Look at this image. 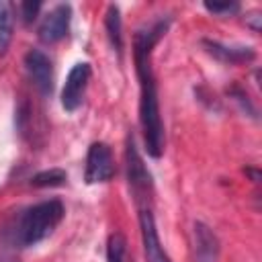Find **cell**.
<instances>
[{
    "instance_id": "obj_8",
    "label": "cell",
    "mask_w": 262,
    "mask_h": 262,
    "mask_svg": "<svg viewBox=\"0 0 262 262\" xmlns=\"http://www.w3.org/2000/svg\"><path fill=\"white\" fill-rule=\"evenodd\" d=\"M25 70L35 84V88L43 94L49 96L53 90V66L51 59L41 51V49H29L25 53Z\"/></svg>"
},
{
    "instance_id": "obj_4",
    "label": "cell",
    "mask_w": 262,
    "mask_h": 262,
    "mask_svg": "<svg viewBox=\"0 0 262 262\" xmlns=\"http://www.w3.org/2000/svg\"><path fill=\"white\" fill-rule=\"evenodd\" d=\"M90 76H92V68L88 61H78L72 66L61 88V106L66 113H76L82 106Z\"/></svg>"
},
{
    "instance_id": "obj_13",
    "label": "cell",
    "mask_w": 262,
    "mask_h": 262,
    "mask_svg": "<svg viewBox=\"0 0 262 262\" xmlns=\"http://www.w3.org/2000/svg\"><path fill=\"white\" fill-rule=\"evenodd\" d=\"M66 180H68L66 170H61V168H51V170L37 172V174L29 180V184L35 186V188H53V186H61Z\"/></svg>"
},
{
    "instance_id": "obj_15",
    "label": "cell",
    "mask_w": 262,
    "mask_h": 262,
    "mask_svg": "<svg viewBox=\"0 0 262 262\" xmlns=\"http://www.w3.org/2000/svg\"><path fill=\"white\" fill-rule=\"evenodd\" d=\"M207 12L217 14V16H231L239 12V4L237 2H205L203 4Z\"/></svg>"
},
{
    "instance_id": "obj_7",
    "label": "cell",
    "mask_w": 262,
    "mask_h": 262,
    "mask_svg": "<svg viewBox=\"0 0 262 262\" xmlns=\"http://www.w3.org/2000/svg\"><path fill=\"white\" fill-rule=\"evenodd\" d=\"M70 23H72V6L70 4H55L53 8H49L41 23H39V39L47 45L61 41L63 37H68L70 33Z\"/></svg>"
},
{
    "instance_id": "obj_11",
    "label": "cell",
    "mask_w": 262,
    "mask_h": 262,
    "mask_svg": "<svg viewBox=\"0 0 262 262\" xmlns=\"http://www.w3.org/2000/svg\"><path fill=\"white\" fill-rule=\"evenodd\" d=\"M104 29H106V35H108V41H111L113 49L117 53H121V49H123V20H121V10H119L117 4H111L106 8Z\"/></svg>"
},
{
    "instance_id": "obj_6",
    "label": "cell",
    "mask_w": 262,
    "mask_h": 262,
    "mask_svg": "<svg viewBox=\"0 0 262 262\" xmlns=\"http://www.w3.org/2000/svg\"><path fill=\"white\" fill-rule=\"evenodd\" d=\"M139 231H141V244H143V254L147 262H172L170 256L166 254L160 235H158V227H156V219L151 213V205H139Z\"/></svg>"
},
{
    "instance_id": "obj_2",
    "label": "cell",
    "mask_w": 262,
    "mask_h": 262,
    "mask_svg": "<svg viewBox=\"0 0 262 262\" xmlns=\"http://www.w3.org/2000/svg\"><path fill=\"white\" fill-rule=\"evenodd\" d=\"M66 215L63 203L57 199L35 203L20 211L12 225V242L18 248H31L47 239Z\"/></svg>"
},
{
    "instance_id": "obj_3",
    "label": "cell",
    "mask_w": 262,
    "mask_h": 262,
    "mask_svg": "<svg viewBox=\"0 0 262 262\" xmlns=\"http://www.w3.org/2000/svg\"><path fill=\"white\" fill-rule=\"evenodd\" d=\"M125 166H127V182H129V190L133 194L135 205H149V196H151V174L143 164V158L139 156L133 137L127 139V149H125Z\"/></svg>"
},
{
    "instance_id": "obj_10",
    "label": "cell",
    "mask_w": 262,
    "mask_h": 262,
    "mask_svg": "<svg viewBox=\"0 0 262 262\" xmlns=\"http://www.w3.org/2000/svg\"><path fill=\"white\" fill-rule=\"evenodd\" d=\"M194 252L199 262H217L219 258V239L213 229L201 221L194 223Z\"/></svg>"
},
{
    "instance_id": "obj_14",
    "label": "cell",
    "mask_w": 262,
    "mask_h": 262,
    "mask_svg": "<svg viewBox=\"0 0 262 262\" xmlns=\"http://www.w3.org/2000/svg\"><path fill=\"white\" fill-rule=\"evenodd\" d=\"M106 262H129L127 256V239L123 233H111L106 242Z\"/></svg>"
},
{
    "instance_id": "obj_1",
    "label": "cell",
    "mask_w": 262,
    "mask_h": 262,
    "mask_svg": "<svg viewBox=\"0 0 262 262\" xmlns=\"http://www.w3.org/2000/svg\"><path fill=\"white\" fill-rule=\"evenodd\" d=\"M170 23H172L170 16H160L137 29L133 37V61L139 82V125L143 133L145 151L154 160H158L164 154V123L160 115L158 82L151 66V55H154V47L168 33Z\"/></svg>"
},
{
    "instance_id": "obj_9",
    "label": "cell",
    "mask_w": 262,
    "mask_h": 262,
    "mask_svg": "<svg viewBox=\"0 0 262 262\" xmlns=\"http://www.w3.org/2000/svg\"><path fill=\"white\" fill-rule=\"evenodd\" d=\"M201 43H203L205 51L221 63H229V66L250 63L256 57V51L252 47H246V45H225V43H219L213 39H203Z\"/></svg>"
},
{
    "instance_id": "obj_5",
    "label": "cell",
    "mask_w": 262,
    "mask_h": 262,
    "mask_svg": "<svg viewBox=\"0 0 262 262\" xmlns=\"http://www.w3.org/2000/svg\"><path fill=\"white\" fill-rule=\"evenodd\" d=\"M113 176H115V160H113L111 147L104 141L90 143L88 154H86V166H84L86 184L108 182Z\"/></svg>"
},
{
    "instance_id": "obj_16",
    "label": "cell",
    "mask_w": 262,
    "mask_h": 262,
    "mask_svg": "<svg viewBox=\"0 0 262 262\" xmlns=\"http://www.w3.org/2000/svg\"><path fill=\"white\" fill-rule=\"evenodd\" d=\"M18 10H20V16L25 23H31L35 20L37 12L41 10V2H20L18 4Z\"/></svg>"
},
{
    "instance_id": "obj_12",
    "label": "cell",
    "mask_w": 262,
    "mask_h": 262,
    "mask_svg": "<svg viewBox=\"0 0 262 262\" xmlns=\"http://www.w3.org/2000/svg\"><path fill=\"white\" fill-rule=\"evenodd\" d=\"M12 41V6L6 0H0V57L6 53Z\"/></svg>"
},
{
    "instance_id": "obj_17",
    "label": "cell",
    "mask_w": 262,
    "mask_h": 262,
    "mask_svg": "<svg viewBox=\"0 0 262 262\" xmlns=\"http://www.w3.org/2000/svg\"><path fill=\"white\" fill-rule=\"evenodd\" d=\"M260 20H262V16H260L258 12H254V14L246 16V23L252 27V31H254V33H258V31H260Z\"/></svg>"
}]
</instances>
